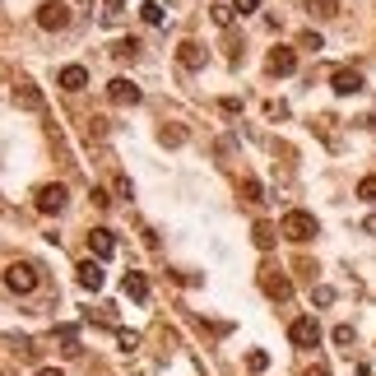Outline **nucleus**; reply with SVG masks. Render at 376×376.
<instances>
[{
	"instance_id": "nucleus-1",
	"label": "nucleus",
	"mask_w": 376,
	"mask_h": 376,
	"mask_svg": "<svg viewBox=\"0 0 376 376\" xmlns=\"http://www.w3.org/2000/svg\"><path fill=\"white\" fill-rule=\"evenodd\" d=\"M279 233H284L288 242H311V237L321 233V223H316V214H307V210H288L284 223H279Z\"/></svg>"
},
{
	"instance_id": "nucleus-2",
	"label": "nucleus",
	"mask_w": 376,
	"mask_h": 376,
	"mask_svg": "<svg viewBox=\"0 0 376 376\" xmlns=\"http://www.w3.org/2000/svg\"><path fill=\"white\" fill-rule=\"evenodd\" d=\"M288 339L298 344V348H316L321 344V321L316 316H298V321L288 325Z\"/></svg>"
},
{
	"instance_id": "nucleus-3",
	"label": "nucleus",
	"mask_w": 376,
	"mask_h": 376,
	"mask_svg": "<svg viewBox=\"0 0 376 376\" xmlns=\"http://www.w3.org/2000/svg\"><path fill=\"white\" fill-rule=\"evenodd\" d=\"M5 288H10V293H33V288H37V269L28 265V260H14V265L5 269Z\"/></svg>"
},
{
	"instance_id": "nucleus-4",
	"label": "nucleus",
	"mask_w": 376,
	"mask_h": 376,
	"mask_svg": "<svg viewBox=\"0 0 376 376\" xmlns=\"http://www.w3.org/2000/svg\"><path fill=\"white\" fill-rule=\"evenodd\" d=\"M70 23V10L61 5V0H47V5H37V28H47V33H61Z\"/></svg>"
},
{
	"instance_id": "nucleus-5",
	"label": "nucleus",
	"mask_w": 376,
	"mask_h": 376,
	"mask_svg": "<svg viewBox=\"0 0 376 376\" xmlns=\"http://www.w3.org/2000/svg\"><path fill=\"white\" fill-rule=\"evenodd\" d=\"M66 200H70V190L61 186V181H51V186H37V200H33V205H37L42 214H61V210H66Z\"/></svg>"
},
{
	"instance_id": "nucleus-6",
	"label": "nucleus",
	"mask_w": 376,
	"mask_h": 376,
	"mask_svg": "<svg viewBox=\"0 0 376 376\" xmlns=\"http://www.w3.org/2000/svg\"><path fill=\"white\" fill-rule=\"evenodd\" d=\"M265 70H269V75H279V79L293 75V70H298V51H293V47H274V51L265 56Z\"/></svg>"
},
{
	"instance_id": "nucleus-7",
	"label": "nucleus",
	"mask_w": 376,
	"mask_h": 376,
	"mask_svg": "<svg viewBox=\"0 0 376 376\" xmlns=\"http://www.w3.org/2000/svg\"><path fill=\"white\" fill-rule=\"evenodd\" d=\"M330 89L339 93V98H353V93H363V75H358V70H348V66H339L330 75Z\"/></svg>"
},
{
	"instance_id": "nucleus-8",
	"label": "nucleus",
	"mask_w": 376,
	"mask_h": 376,
	"mask_svg": "<svg viewBox=\"0 0 376 376\" xmlns=\"http://www.w3.org/2000/svg\"><path fill=\"white\" fill-rule=\"evenodd\" d=\"M107 98L116 102V107H135V102H140V84H131V79H111Z\"/></svg>"
},
{
	"instance_id": "nucleus-9",
	"label": "nucleus",
	"mask_w": 376,
	"mask_h": 376,
	"mask_svg": "<svg viewBox=\"0 0 376 376\" xmlns=\"http://www.w3.org/2000/svg\"><path fill=\"white\" fill-rule=\"evenodd\" d=\"M260 288H265L269 298H279V302L293 298V284H288V279L279 274V269H260Z\"/></svg>"
},
{
	"instance_id": "nucleus-10",
	"label": "nucleus",
	"mask_w": 376,
	"mask_h": 376,
	"mask_svg": "<svg viewBox=\"0 0 376 376\" xmlns=\"http://www.w3.org/2000/svg\"><path fill=\"white\" fill-rule=\"evenodd\" d=\"M56 84L70 89V93H79V89H89V70H84V66H66L61 75H56Z\"/></svg>"
},
{
	"instance_id": "nucleus-11",
	"label": "nucleus",
	"mask_w": 376,
	"mask_h": 376,
	"mask_svg": "<svg viewBox=\"0 0 376 376\" xmlns=\"http://www.w3.org/2000/svg\"><path fill=\"white\" fill-rule=\"evenodd\" d=\"M89 251L98 255V260H107V255L116 251V237H111V228H93V233H89Z\"/></svg>"
},
{
	"instance_id": "nucleus-12",
	"label": "nucleus",
	"mask_w": 376,
	"mask_h": 376,
	"mask_svg": "<svg viewBox=\"0 0 376 376\" xmlns=\"http://www.w3.org/2000/svg\"><path fill=\"white\" fill-rule=\"evenodd\" d=\"M75 274H79V288H84V293H98V288H102V265H98V260H84Z\"/></svg>"
},
{
	"instance_id": "nucleus-13",
	"label": "nucleus",
	"mask_w": 376,
	"mask_h": 376,
	"mask_svg": "<svg viewBox=\"0 0 376 376\" xmlns=\"http://www.w3.org/2000/svg\"><path fill=\"white\" fill-rule=\"evenodd\" d=\"M177 61L186 70H200V66H205V47H200V42H181L177 47Z\"/></svg>"
},
{
	"instance_id": "nucleus-14",
	"label": "nucleus",
	"mask_w": 376,
	"mask_h": 376,
	"mask_svg": "<svg viewBox=\"0 0 376 376\" xmlns=\"http://www.w3.org/2000/svg\"><path fill=\"white\" fill-rule=\"evenodd\" d=\"M126 298H135V302H149V279H144L140 269H131V274H126Z\"/></svg>"
},
{
	"instance_id": "nucleus-15",
	"label": "nucleus",
	"mask_w": 376,
	"mask_h": 376,
	"mask_svg": "<svg viewBox=\"0 0 376 376\" xmlns=\"http://www.w3.org/2000/svg\"><path fill=\"white\" fill-rule=\"evenodd\" d=\"M307 14H316V19H334V14H339V0H307Z\"/></svg>"
},
{
	"instance_id": "nucleus-16",
	"label": "nucleus",
	"mask_w": 376,
	"mask_h": 376,
	"mask_svg": "<svg viewBox=\"0 0 376 376\" xmlns=\"http://www.w3.org/2000/svg\"><path fill=\"white\" fill-rule=\"evenodd\" d=\"M56 339H61L66 353H79V330H75V325H56Z\"/></svg>"
},
{
	"instance_id": "nucleus-17",
	"label": "nucleus",
	"mask_w": 376,
	"mask_h": 376,
	"mask_svg": "<svg viewBox=\"0 0 376 376\" xmlns=\"http://www.w3.org/2000/svg\"><path fill=\"white\" fill-rule=\"evenodd\" d=\"M251 242L260 246V251H269V246H274V228H269V223H255V228H251Z\"/></svg>"
},
{
	"instance_id": "nucleus-18",
	"label": "nucleus",
	"mask_w": 376,
	"mask_h": 376,
	"mask_svg": "<svg viewBox=\"0 0 376 376\" xmlns=\"http://www.w3.org/2000/svg\"><path fill=\"white\" fill-rule=\"evenodd\" d=\"M19 102H23V107H33V111H37V107H42V93H37L33 84H19Z\"/></svg>"
},
{
	"instance_id": "nucleus-19",
	"label": "nucleus",
	"mask_w": 376,
	"mask_h": 376,
	"mask_svg": "<svg viewBox=\"0 0 376 376\" xmlns=\"http://www.w3.org/2000/svg\"><path fill=\"white\" fill-rule=\"evenodd\" d=\"M140 19H144V23H163V5L144 0V5H140Z\"/></svg>"
},
{
	"instance_id": "nucleus-20",
	"label": "nucleus",
	"mask_w": 376,
	"mask_h": 376,
	"mask_svg": "<svg viewBox=\"0 0 376 376\" xmlns=\"http://www.w3.org/2000/svg\"><path fill=\"white\" fill-rule=\"evenodd\" d=\"M298 47H302V51H321L325 42H321V33H316V28H307V33L298 37Z\"/></svg>"
},
{
	"instance_id": "nucleus-21",
	"label": "nucleus",
	"mask_w": 376,
	"mask_h": 376,
	"mask_svg": "<svg viewBox=\"0 0 376 376\" xmlns=\"http://www.w3.org/2000/svg\"><path fill=\"white\" fill-rule=\"evenodd\" d=\"M246 367H251V372H265V367H269V353H265V348H251V353H246Z\"/></svg>"
},
{
	"instance_id": "nucleus-22",
	"label": "nucleus",
	"mask_w": 376,
	"mask_h": 376,
	"mask_svg": "<svg viewBox=\"0 0 376 376\" xmlns=\"http://www.w3.org/2000/svg\"><path fill=\"white\" fill-rule=\"evenodd\" d=\"M242 195L251 200V205H260V200H265V186H260V181H242Z\"/></svg>"
},
{
	"instance_id": "nucleus-23",
	"label": "nucleus",
	"mask_w": 376,
	"mask_h": 376,
	"mask_svg": "<svg viewBox=\"0 0 376 376\" xmlns=\"http://www.w3.org/2000/svg\"><path fill=\"white\" fill-rule=\"evenodd\" d=\"M233 5H214V23H219V28H228V23H233Z\"/></svg>"
},
{
	"instance_id": "nucleus-24",
	"label": "nucleus",
	"mask_w": 376,
	"mask_h": 376,
	"mask_svg": "<svg viewBox=\"0 0 376 376\" xmlns=\"http://www.w3.org/2000/svg\"><path fill=\"white\" fill-rule=\"evenodd\" d=\"M116 344L131 353V348H140V334H135V330H116Z\"/></svg>"
},
{
	"instance_id": "nucleus-25",
	"label": "nucleus",
	"mask_w": 376,
	"mask_h": 376,
	"mask_svg": "<svg viewBox=\"0 0 376 376\" xmlns=\"http://www.w3.org/2000/svg\"><path fill=\"white\" fill-rule=\"evenodd\" d=\"M358 200H376V177H363V181H358Z\"/></svg>"
},
{
	"instance_id": "nucleus-26",
	"label": "nucleus",
	"mask_w": 376,
	"mask_h": 376,
	"mask_svg": "<svg viewBox=\"0 0 376 376\" xmlns=\"http://www.w3.org/2000/svg\"><path fill=\"white\" fill-rule=\"evenodd\" d=\"M228 5H233L237 14H255V10H260V0H228Z\"/></svg>"
},
{
	"instance_id": "nucleus-27",
	"label": "nucleus",
	"mask_w": 376,
	"mask_h": 376,
	"mask_svg": "<svg viewBox=\"0 0 376 376\" xmlns=\"http://www.w3.org/2000/svg\"><path fill=\"white\" fill-rule=\"evenodd\" d=\"M334 344H344V348H348V344H353V325H339V330H334Z\"/></svg>"
},
{
	"instance_id": "nucleus-28",
	"label": "nucleus",
	"mask_w": 376,
	"mask_h": 376,
	"mask_svg": "<svg viewBox=\"0 0 376 376\" xmlns=\"http://www.w3.org/2000/svg\"><path fill=\"white\" fill-rule=\"evenodd\" d=\"M140 51V42H135V37H126V42H116V56H135Z\"/></svg>"
},
{
	"instance_id": "nucleus-29",
	"label": "nucleus",
	"mask_w": 376,
	"mask_h": 376,
	"mask_svg": "<svg viewBox=\"0 0 376 376\" xmlns=\"http://www.w3.org/2000/svg\"><path fill=\"white\" fill-rule=\"evenodd\" d=\"M302 376H330V367H307Z\"/></svg>"
},
{
	"instance_id": "nucleus-30",
	"label": "nucleus",
	"mask_w": 376,
	"mask_h": 376,
	"mask_svg": "<svg viewBox=\"0 0 376 376\" xmlns=\"http://www.w3.org/2000/svg\"><path fill=\"white\" fill-rule=\"evenodd\" d=\"M37 376H66L61 367H37Z\"/></svg>"
},
{
	"instance_id": "nucleus-31",
	"label": "nucleus",
	"mask_w": 376,
	"mask_h": 376,
	"mask_svg": "<svg viewBox=\"0 0 376 376\" xmlns=\"http://www.w3.org/2000/svg\"><path fill=\"white\" fill-rule=\"evenodd\" d=\"M363 228H367V233H376V214H367V219H363Z\"/></svg>"
},
{
	"instance_id": "nucleus-32",
	"label": "nucleus",
	"mask_w": 376,
	"mask_h": 376,
	"mask_svg": "<svg viewBox=\"0 0 376 376\" xmlns=\"http://www.w3.org/2000/svg\"><path fill=\"white\" fill-rule=\"evenodd\" d=\"M0 376H5V372H0Z\"/></svg>"
}]
</instances>
